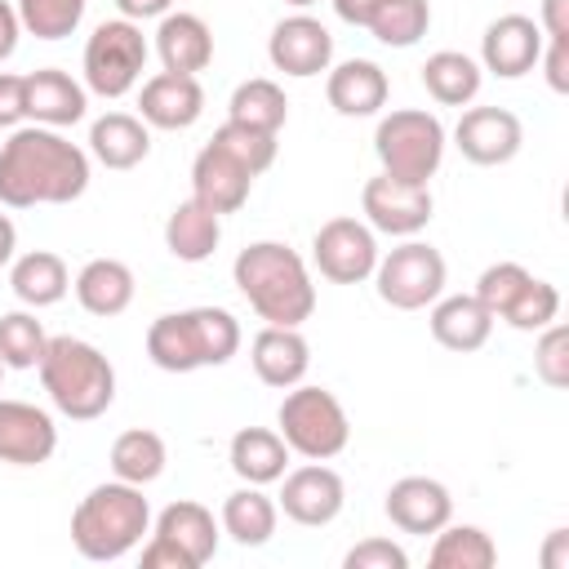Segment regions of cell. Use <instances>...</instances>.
<instances>
[{
    "label": "cell",
    "mask_w": 569,
    "mask_h": 569,
    "mask_svg": "<svg viewBox=\"0 0 569 569\" xmlns=\"http://www.w3.org/2000/svg\"><path fill=\"white\" fill-rule=\"evenodd\" d=\"M138 111L151 129H191L204 111V89L196 76H178V71H160L142 84L138 93Z\"/></svg>",
    "instance_id": "d6986e66"
},
{
    "label": "cell",
    "mask_w": 569,
    "mask_h": 569,
    "mask_svg": "<svg viewBox=\"0 0 569 569\" xmlns=\"http://www.w3.org/2000/svg\"><path fill=\"white\" fill-rule=\"evenodd\" d=\"M231 276H236V289L244 293V302L267 325L298 329L316 311V284L307 276V262L280 240H258V244L240 249L231 262Z\"/></svg>",
    "instance_id": "7a4b0ae2"
},
{
    "label": "cell",
    "mask_w": 569,
    "mask_h": 569,
    "mask_svg": "<svg viewBox=\"0 0 569 569\" xmlns=\"http://www.w3.org/2000/svg\"><path fill=\"white\" fill-rule=\"evenodd\" d=\"M169 4H173V0H116V9H120L129 22H138V18H164Z\"/></svg>",
    "instance_id": "c3c4849f"
},
{
    "label": "cell",
    "mask_w": 569,
    "mask_h": 569,
    "mask_svg": "<svg viewBox=\"0 0 569 569\" xmlns=\"http://www.w3.org/2000/svg\"><path fill=\"white\" fill-rule=\"evenodd\" d=\"M227 111H231L227 120H236V124H249V129H262V133H280V124L289 116V98H284V89L276 80L253 76V80L236 84Z\"/></svg>",
    "instance_id": "d6a6232c"
},
{
    "label": "cell",
    "mask_w": 569,
    "mask_h": 569,
    "mask_svg": "<svg viewBox=\"0 0 569 569\" xmlns=\"http://www.w3.org/2000/svg\"><path fill=\"white\" fill-rule=\"evenodd\" d=\"M218 551L213 511L200 502H169L142 547V569H200Z\"/></svg>",
    "instance_id": "9c48e42d"
},
{
    "label": "cell",
    "mask_w": 569,
    "mask_h": 569,
    "mask_svg": "<svg viewBox=\"0 0 569 569\" xmlns=\"http://www.w3.org/2000/svg\"><path fill=\"white\" fill-rule=\"evenodd\" d=\"M58 449V427L44 409L27 400H0V462L40 467Z\"/></svg>",
    "instance_id": "ac0fdd59"
},
{
    "label": "cell",
    "mask_w": 569,
    "mask_h": 569,
    "mask_svg": "<svg viewBox=\"0 0 569 569\" xmlns=\"http://www.w3.org/2000/svg\"><path fill=\"white\" fill-rule=\"evenodd\" d=\"M213 147H222L231 160H240L253 178L262 173V169H271V160H276V133H262V129H249V124H236V120H227L218 133H213Z\"/></svg>",
    "instance_id": "ab89813d"
},
{
    "label": "cell",
    "mask_w": 569,
    "mask_h": 569,
    "mask_svg": "<svg viewBox=\"0 0 569 569\" xmlns=\"http://www.w3.org/2000/svg\"><path fill=\"white\" fill-rule=\"evenodd\" d=\"M378 4H382V0H333V13H338L342 22H351V27H365Z\"/></svg>",
    "instance_id": "681fc988"
},
{
    "label": "cell",
    "mask_w": 569,
    "mask_h": 569,
    "mask_svg": "<svg viewBox=\"0 0 569 569\" xmlns=\"http://www.w3.org/2000/svg\"><path fill=\"white\" fill-rule=\"evenodd\" d=\"M9 289H13L18 302H27V307H53V302L67 298L71 276H67V262H62L58 253H49V249H31V253H22V258L13 262V271H9Z\"/></svg>",
    "instance_id": "f546056e"
},
{
    "label": "cell",
    "mask_w": 569,
    "mask_h": 569,
    "mask_svg": "<svg viewBox=\"0 0 569 569\" xmlns=\"http://www.w3.org/2000/svg\"><path fill=\"white\" fill-rule=\"evenodd\" d=\"M249 187H253V173L240 160H231L222 147H213V142L191 164V196L204 209H213L218 218L222 213H236L249 200Z\"/></svg>",
    "instance_id": "ffe728a7"
},
{
    "label": "cell",
    "mask_w": 569,
    "mask_h": 569,
    "mask_svg": "<svg viewBox=\"0 0 569 569\" xmlns=\"http://www.w3.org/2000/svg\"><path fill=\"white\" fill-rule=\"evenodd\" d=\"M240 347V320L222 307H191L156 316L147 329V356L164 373H191L227 365Z\"/></svg>",
    "instance_id": "3957f363"
},
{
    "label": "cell",
    "mask_w": 569,
    "mask_h": 569,
    "mask_svg": "<svg viewBox=\"0 0 569 569\" xmlns=\"http://www.w3.org/2000/svg\"><path fill=\"white\" fill-rule=\"evenodd\" d=\"M276 422H280V436H284L289 453H302L307 462H329L351 440L347 409L325 387H302V382L289 387V396L280 400Z\"/></svg>",
    "instance_id": "52a82bcc"
},
{
    "label": "cell",
    "mask_w": 569,
    "mask_h": 569,
    "mask_svg": "<svg viewBox=\"0 0 569 569\" xmlns=\"http://www.w3.org/2000/svg\"><path fill=\"white\" fill-rule=\"evenodd\" d=\"M147 67V36L129 18L98 22L84 44V84L98 98H124Z\"/></svg>",
    "instance_id": "ba28073f"
},
{
    "label": "cell",
    "mask_w": 569,
    "mask_h": 569,
    "mask_svg": "<svg viewBox=\"0 0 569 569\" xmlns=\"http://www.w3.org/2000/svg\"><path fill=\"white\" fill-rule=\"evenodd\" d=\"M431 569H489L498 565V547L480 525H445L436 529Z\"/></svg>",
    "instance_id": "e575fe53"
},
{
    "label": "cell",
    "mask_w": 569,
    "mask_h": 569,
    "mask_svg": "<svg viewBox=\"0 0 569 569\" xmlns=\"http://www.w3.org/2000/svg\"><path fill=\"white\" fill-rule=\"evenodd\" d=\"M147 525H151V507L142 498V485L111 480V485H93L71 511V542L84 560L107 565L129 556L142 542Z\"/></svg>",
    "instance_id": "5b68a950"
},
{
    "label": "cell",
    "mask_w": 569,
    "mask_h": 569,
    "mask_svg": "<svg viewBox=\"0 0 569 569\" xmlns=\"http://www.w3.org/2000/svg\"><path fill=\"white\" fill-rule=\"evenodd\" d=\"M525 280H529V271H525L520 262H493V267L480 271V280H476V298H480V307L498 320V316L511 307V298L525 289Z\"/></svg>",
    "instance_id": "60d3db41"
},
{
    "label": "cell",
    "mask_w": 569,
    "mask_h": 569,
    "mask_svg": "<svg viewBox=\"0 0 569 569\" xmlns=\"http://www.w3.org/2000/svg\"><path fill=\"white\" fill-rule=\"evenodd\" d=\"M342 565H347V569H405L409 556H405V547H396L391 538H365V542H356V547L342 556Z\"/></svg>",
    "instance_id": "7bdbcfd3"
},
{
    "label": "cell",
    "mask_w": 569,
    "mask_h": 569,
    "mask_svg": "<svg viewBox=\"0 0 569 569\" xmlns=\"http://www.w3.org/2000/svg\"><path fill=\"white\" fill-rule=\"evenodd\" d=\"M284 4H293V9H307V4H316V0H284Z\"/></svg>",
    "instance_id": "f5cc1de1"
},
{
    "label": "cell",
    "mask_w": 569,
    "mask_h": 569,
    "mask_svg": "<svg viewBox=\"0 0 569 569\" xmlns=\"http://www.w3.org/2000/svg\"><path fill=\"white\" fill-rule=\"evenodd\" d=\"M542 36L547 40H569V0H542Z\"/></svg>",
    "instance_id": "bcb514c9"
},
{
    "label": "cell",
    "mask_w": 569,
    "mask_h": 569,
    "mask_svg": "<svg viewBox=\"0 0 569 569\" xmlns=\"http://www.w3.org/2000/svg\"><path fill=\"white\" fill-rule=\"evenodd\" d=\"M538 62L547 67V84H551L556 93H569V40L542 44V58H538Z\"/></svg>",
    "instance_id": "f6af8a7d"
},
{
    "label": "cell",
    "mask_w": 569,
    "mask_h": 569,
    "mask_svg": "<svg viewBox=\"0 0 569 569\" xmlns=\"http://www.w3.org/2000/svg\"><path fill=\"white\" fill-rule=\"evenodd\" d=\"M13 249H18V227L9 222V213H0V267L13 258Z\"/></svg>",
    "instance_id": "816d5d0a"
},
{
    "label": "cell",
    "mask_w": 569,
    "mask_h": 569,
    "mask_svg": "<svg viewBox=\"0 0 569 569\" xmlns=\"http://www.w3.org/2000/svg\"><path fill=\"white\" fill-rule=\"evenodd\" d=\"M22 116H27V80L0 71V129H13Z\"/></svg>",
    "instance_id": "ee69618b"
},
{
    "label": "cell",
    "mask_w": 569,
    "mask_h": 569,
    "mask_svg": "<svg viewBox=\"0 0 569 569\" xmlns=\"http://www.w3.org/2000/svg\"><path fill=\"white\" fill-rule=\"evenodd\" d=\"M373 280H378V298L387 307L418 311V307L440 298V289H445V258L427 240H405L387 258H378Z\"/></svg>",
    "instance_id": "30bf717a"
},
{
    "label": "cell",
    "mask_w": 569,
    "mask_h": 569,
    "mask_svg": "<svg viewBox=\"0 0 569 569\" xmlns=\"http://www.w3.org/2000/svg\"><path fill=\"white\" fill-rule=\"evenodd\" d=\"M218 240H222V218L204 209L196 196L182 200L164 222V244L178 262H204L218 249Z\"/></svg>",
    "instance_id": "f1b7e54d"
},
{
    "label": "cell",
    "mask_w": 569,
    "mask_h": 569,
    "mask_svg": "<svg viewBox=\"0 0 569 569\" xmlns=\"http://www.w3.org/2000/svg\"><path fill=\"white\" fill-rule=\"evenodd\" d=\"M249 360H253V373L267 382V387H298L311 369V347L298 329H284V325H267L253 347H249Z\"/></svg>",
    "instance_id": "44dd1931"
},
{
    "label": "cell",
    "mask_w": 569,
    "mask_h": 569,
    "mask_svg": "<svg viewBox=\"0 0 569 569\" xmlns=\"http://www.w3.org/2000/svg\"><path fill=\"white\" fill-rule=\"evenodd\" d=\"M311 258H316V267H320L325 280H333V284H360L378 267L373 227L360 222V218H329L316 231V240H311Z\"/></svg>",
    "instance_id": "8fae6325"
},
{
    "label": "cell",
    "mask_w": 569,
    "mask_h": 569,
    "mask_svg": "<svg viewBox=\"0 0 569 569\" xmlns=\"http://www.w3.org/2000/svg\"><path fill=\"white\" fill-rule=\"evenodd\" d=\"M373 151H378V164H382L387 178L427 187L436 178L440 160H445V124L431 111L400 107V111L378 120Z\"/></svg>",
    "instance_id": "8992f818"
},
{
    "label": "cell",
    "mask_w": 569,
    "mask_h": 569,
    "mask_svg": "<svg viewBox=\"0 0 569 569\" xmlns=\"http://www.w3.org/2000/svg\"><path fill=\"white\" fill-rule=\"evenodd\" d=\"M542 44H547V36H542V27L533 18L502 13L480 36V62H485V71H493L502 80H516V76H525V71L538 67Z\"/></svg>",
    "instance_id": "9a60e30c"
},
{
    "label": "cell",
    "mask_w": 569,
    "mask_h": 569,
    "mask_svg": "<svg viewBox=\"0 0 569 569\" xmlns=\"http://www.w3.org/2000/svg\"><path fill=\"white\" fill-rule=\"evenodd\" d=\"M76 298L89 316L111 320L133 302V271L120 258H93L76 276Z\"/></svg>",
    "instance_id": "83f0119b"
},
{
    "label": "cell",
    "mask_w": 569,
    "mask_h": 569,
    "mask_svg": "<svg viewBox=\"0 0 569 569\" xmlns=\"http://www.w3.org/2000/svg\"><path fill=\"white\" fill-rule=\"evenodd\" d=\"M453 142L471 164H507L520 151L525 129L507 107H471L453 124Z\"/></svg>",
    "instance_id": "2e32d148"
},
{
    "label": "cell",
    "mask_w": 569,
    "mask_h": 569,
    "mask_svg": "<svg viewBox=\"0 0 569 569\" xmlns=\"http://www.w3.org/2000/svg\"><path fill=\"white\" fill-rule=\"evenodd\" d=\"M231 471L244 480V485H271L284 476L289 467V445L280 431H267V427H240L231 436Z\"/></svg>",
    "instance_id": "484cf974"
},
{
    "label": "cell",
    "mask_w": 569,
    "mask_h": 569,
    "mask_svg": "<svg viewBox=\"0 0 569 569\" xmlns=\"http://www.w3.org/2000/svg\"><path fill=\"white\" fill-rule=\"evenodd\" d=\"M18 31H22L18 9H13L9 0H0V62L13 58V49H18Z\"/></svg>",
    "instance_id": "7dc6e473"
},
{
    "label": "cell",
    "mask_w": 569,
    "mask_h": 569,
    "mask_svg": "<svg viewBox=\"0 0 569 569\" xmlns=\"http://www.w3.org/2000/svg\"><path fill=\"white\" fill-rule=\"evenodd\" d=\"M89 187V156L49 124L13 129L0 147V204H71Z\"/></svg>",
    "instance_id": "6da1fadb"
},
{
    "label": "cell",
    "mask_w": 569,
    "mask_h": 569,
    "mask_svg": "<svg viewBox=\"0 0 569 569\" xmlns=\"http://www.w3.org/2000/svg\"><path fill=\"white\" fill-rule=\"evenodd\" d=\"M169 453H164V440L147 427H133V431H120L116 445H111V471L116 480H129V485H151L160 480Z\"/></svg>",
    "instance_id": "836d02e7"
},
{
    "label": "cell",
    "mask_w": 569,
    "mask_h": 569,
    "mask_svg": "<svg viewBox=\"0 0 569 569\" xmlns=\"http://www.w3.org/2000/svg\"><path fill=\"white\" fill-rule=\"evenodd\" d=\"M276 502L262 493V485H244L236 493H227L222 502V529L240 542V547H262L276 533Z\"/></svg>",
    "instance_id": "1f68e13d"
},
{
    "label": "cell",
    "mask_w": 569,
    "mask_h": 569,
    "mask_svg": "<svg viewBox=\"0 0 569 569\" xmlns=\"http://www.w3.org/2000/svg\"><path fill=\"white\" fill-rule=\"evenodd\" d=\"M556 311H560V293H556V284L529 276L525 289L511 298V307H507L498 320H507V325L520 329V333H538V329H547V325L556 320Z\"/></svg>",
    "instance_id": "74e56055"
},
{
    "label": "cell",
    "mask_w": 569,
    "mask_h": 569,
    "mask_svg": "<svg viewBox=\"0 0 569 569\" xmlns=\"http://www.w3.org/2000/svg\"><path fill=\"white\" fill-rule=\"evenodd\" d=\"M431 27V4L427 0H382L373 9V18L365 22V31H373V40L391 44V49H409L427 36Z\"/></svg>",
    "instance_id": "d590c367"
},
{
    "label": "cell",
    "mask_w": 569,
    "mask_h": 569,
    "mask_svg": "<svg viewBox=\"0 0 569 569\" xmlns=\"http://www.w3.org/2000/svg\"><path fill=\"white\" fill-rule=\"evenodd\" d=\"M422 84L440 107H467L480 93V62L458 49H440L422 62Z\"/></svg>",
    "instance_id": "4dcf8cb0"
},
{
    "label": "cell",
    "mask_w": 569,
    "mask_h": 569,
    "mask_svg": "<svg viewBox=\"0 0 569 569\" xmlns=\"http://www.w3.org/2000/svg\"><path fill=\"white\" fill-rule=\"evenodd\" d=\"M382 511H387V520H391L400 533L427 538V533H436V529L449 525L453 498H449V489H445L440 480H431V476H405V480H396V485L387 489Z\"/></svg>",
    "instance_id": "e0dca14e"
},
{
    "label": "cell",
    "mask_w": 569,
    "mask_h": 569,
    "mask_svg": "<svg viewBox=\"0 0 569 569\" xmlns=\"http://www.w3.org/2000/svg\"><path fill=\"white\" fill-rule=\"evenodd\" d=\"M156 53H160L164 71L196 76L213 62V31L196 13H164L156 27Z\"/></svg>",
    "instance_id": "7402d4cb"
},
{
    "label": "cell",
    "mask_w": 569,
    "mask_h": 569,
    "mask_svg": "<svg viewBox=\"0 0 569 569\" xmlns=\"http://www.w3.org/2000/svg\"><path fill=\"white\" fill-rule=\"evenodd\" d=\"M533 369H538V378L547 382V387H569V329L565 325H547L542 329V338H538V347H533Z\"/></svg>",
    "instance_id": "b9f144b4"
},
{
    "label": "cell",
    "mask_w": 569,
    "mask_h": 569,
    "mask_svg": "<svg viewBox=\"0 0 569 569\" xmlns=\"http://www.w3.org/2000/svg\"><path fill=\"white\" fill-rule=\"evenodd\" d=\"M325 93L338 116H373L387 107V71L369 58H347L329 71Z\"/></svg>",
    "instance_id": "603a6c76"
},
{
    "label": "cell",
    "mask_w": 569,
    "mask_h": 569,
    "mask_svg": "<svg viewBox=\"0 0 569 569\" xmlns=\"http://www.w3.org/2000/svg\"><path fill=\"white\" fill-rule=\"evenodd\" d=\"M36 369H40V382H44L53 409L76 418V422L102 418L111 409V400H116V369L84 338H71V333L49 338Z\"/></svg>",
    "instance_id": "277c9868"
},
{
    "label": "cell",
    "mask_w": 569,
    "mask_h": 569,
    "mask_svg": "<svg viewBox=\"0 0 569 569\" xmlns=\"http://www.w3.org/2000/svg\"><path fill=\"white\" fill-rule=\"evenodd\" d=\"M84 0H18V22L36 40H62L80 27Z\"/></svg>",
    "instance_id": "f35d334b"
},
{
    "label": "cell",
    "mask_w": 569,
    "mask_h": 569,
    "mask_svg": "<svg viewBox=\"0 0 569 569\" xmlns=\"http://www.w3.org/2000/svg\"><path fill=\"white\" fill-rule=\"evenodd\" d=\"M0 373H4V360H0Z\"/></svg>",
    "instance_id": "db71d44e"
},
{
    "label": "cell",
    "mask_w": 569,
    "mask_h": 569,
    "mask_svg": "<svg viewBox=\"0 0 569 569\" xmlns=\"http://www.w3.org/2000/svg\"><path fill=\"white\" fill-rule=\"evenodd\" d=\"M565 542H569V533H565V529H551V542H547V551H542V565H547V569H569Z\"/></svg>",
    "instance_id": "f907efd6"
},
{
    "label": "cell",
    "mask_w": 569,
    "mask_h": 569,
    "mask_svg": "<svg viewBox=\"0 0 569 569\" xmlns=\"http://www.w3.org/2000/svg\"><path fill=\"white\" fill-rule=\"evenodd\" d=\"M44 329L31 311H9L0 316V360L4 369H36L44 356Z\"/></svg>",
    "instance_id": "8d00e7d4"
},
{
    "label": "cell",
    "mask_w": 569,
    "mask_h": 569,
    "mask_svg": "<svg viewBox=\"0 0 569 569\" xmlns=\"http://www.w3.org/2000/svg\"><path fill=\"white\" fill-rule=\"evenodd\" d=\"M360 209H365L369 227L382 236H418L431 222V191L418 182H400V178L378 173L365 182Z\"/></svg>",
    "instance_id": "7c38bea8"
},
{
    "label": "cell",
    "mask_w": 569,
    "mask_h": 569,
    "mask_svg": "<svg viewBox=\"0 0 569 569\" xmlns=\"http://www.w3.org/2000/svg\"><path fill=\"white\" fill-rule=\"evenodd\" d=\"M22 80H27V116H31L36 124L62 129V124L84 120V107H89L84 84H76L67 71L40 67V71H31V76H22Z\"/></svg>",
    "instance_id": "cb8c5ba5"
},
{
    "label": "cell",
    "mask_w": 569,
    "mask_h": 569,
    "mask_svg": "<svg viewBox=\"0 0 569 569\" xmlns=\"http://www.w3.org/2000/svg\"><path fill=\"white\" fill-rule=\"evenodd\" d=\"M89 151L107 164V169H133L147 160L151 151V133L147 120L129 116V111H107L102 120H93L89 129Z\"/></svg>",
    "instance_id": "4316f807"
},
{
    "label": "cell",
    "mask_w": 569,
    "mask_h": 569,
    "mask_svg": "<svg viewBox=\"0 0 569 569\" xmlns=\"http://www.w3.org/2000/svg\"><path fill=\"white\" fill-rule=\"evenodd\" d=\"M493 333V316L480 307L476 293H453L431 307V338L449 351H480Z\"/></svg>",
    "instance_id": "d4e9b609"
},
{
    "label": "cell",
    "mask_w": 569,
    "mask_h": 569,
    "mask_svg": "<svg viewBox=\"0 0 569 569\" xmlns=\"http://www.w3.org/2000/svg\"><path fill=\"white\" fill-rule=\"evenodd\" d=\"M280 511L293 520V525H307V529H320L329 520H338L342 502H347V489H342V476L325 462H307L298 471H284L280 476Z\"/></svg>",
    "instance_id": "4fadbf2b"
},
{
    "label": "cell",
    "mask_w": 569,
    "mask_h": 569,
    "mask_svg": "<svg viewBox=\"0 0 569 569\" xmlns=\"http://www.w3.org/2000/svg\"><path fill=\"white\" fill-rule=\"evenodd\" d=\"M267 58L276 71L284 76H320L329 71V58H333V36L325 22L307 18V13H293V18H280L271 27V40H267Z\"/></svg>",
    "instance_id": "5bb4252c"
}]
</instances>
